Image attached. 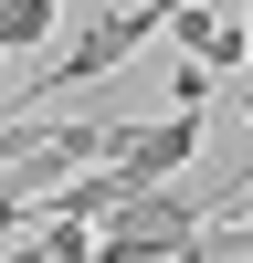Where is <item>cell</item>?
I'll return each instance as SVG.
<instances>
[{
    "mask_svg": "<svg viewBox=\"0 0 253 263\" xmlns=\"http://www.w3.org/2000/svg\"><path fill=\"white\" fill-rule=\"evenodd\" d=\"M148 32H169V0H127V11H95L74 42H63L53 63H42L21 95H0V105H42V95H74V84H95V74H116L127 53H137Z\"/></svg>",
    "mask_w": 253,
    "mask_h": 263,
    "instance_id": "obj_1",
    "label": "cell"
},
{
    "mask_svg": "<svg viewBox=\"0 0 253 263\" xmlns=\"http://www.w3.org/2000/svg\"><path fill=\"white\" fill-rule=\"evenodd\" d=\"M190 158H201V105H169L158 126H137V137L116 147V168H127V190H148V179H179Z\"/></svg>",
    "mask_w": 253,
    "mask_h": 263,
    "instance_id": "obj_2",
    "label": "cell"
},
{
    "mask_svg": "<svg viewBox=\"0 0 253 263\" xmlns=\"http://www.w3.org/2000/svg\"><path fill=\"white\" fill-rule=\"evenodd\" d=\"M169 42L201 53L211 74H243V11H222V0H169Z\"/></svg>",
    "mask_w": 253,
    "mask_h": 263,
    "instance_id": "obj_3",
    "label": "cell"
},
{
    "mask_svg": "<svg viewBox=\"0 0 253 263\" xmlns=\"http://www.w3.org/2000/svg\"><path fill=\"white\" fill-rule=\"evenodd\" d=\"M53 0H0V53H21V42H53Z\"/></svg>",
    "mask_w": 253,
    "mask_h": 263,
    "instance_id": "obj_4",
    "label": "cell"
},
{
    "mask_svg": "<svg viewBox=\"0 0 253 263\" xmlns=\"http://www.w3.org/2000/svg\"><path fill=\"white\" fill-rule=\"evenodd\" d=\"M211 95H222V74H211L201 53H179V63H169V105H211Z\"/></svg>",
    "mask_w": 253,
    "mask_h": 263,
    "instance_id": "obj_5",
    "label": "cell"
},
{
    "mask_svg": "<svg viewBox=\"0 0 253 263\" xmlns=\"http://www.w3.org/2000/svg\"><path fill=\"white\" fill-rule=\"evenodd\" d=\"M243 74H253V21H243Z\"/></svg>",
    "mask_w": 253,
    "mask_h": 263,
    "instance_id": "obj_6",
    "label": "cell"
},
{
    "mask_svg": "<svg viewBox=\"0 0 253 263\" xmlns=\"http://www.w3.org/2000/svg\"><path fill=\"white\" fill-rule=\"evenodd\" d=\"M232 105H243V126H253V84H243V95H232Z\"/></svg>",
    "mask_w": 253,
    "mask_h": 263,
    "instance_id": "obj_7",
    "label": "cell"
}]
</instances>
